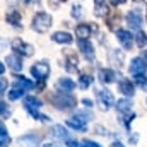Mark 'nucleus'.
Returning a JSON list of instances; mask_svg holds the SVG:
<instances>
[{
  "label": "nucleus",
  "mask_w": 147,
  "mask_h": 147,
  "mask_svg": "<svg viewBox=\"0 0 147 147\" xmlns=\"http://www.w3.org/2000/svg\"><path fill=\"white\" fill-rule=\"evenodd\" d=\"M82 103H84V106H86V108H92V106H94L91 99H82Z\"/></svg>",
  "instance_id": "f704fd0d"
},
{
  "label": "nucleus",
  "mask_w": 147,
  "mask_h": 147,
  "mask_svg": "<svg viewBox=\"0 0 147 147\" xmlns=\"http://www.w3.org/2000/svg\"><path fill=\"white\" fill-rule=\"evenodd\" d=\"M82 146L84 147H103V146H99V144H96V142H92V140H84Z\"/></svg>",
  "instance_id": "473e14b6"
},
{
  "label": "nucleus",
  "mask_w": 147,
  "mask_h": 147,
  "mask_svg": "<svg viewBox=\"0 0 147 147\" xmlns=\"http://www.w3.org/2000/svg\"><path fill=\"white\" fill-rule=\"evenodd\" d=\"M58 87L63 91V92H70L75 89V82L70 80V79H67V77H62L60 80H58Z\"/></svg>",
  "instance_id": "a211bd4d"
},
{
  "label": "nucleus",
  "mask_w": 147,
  "mask_h": 147,
  "mask_svg": "<svg viewBox=\"0 0 147 147\" xmlns=\"http://www.w3.org/2000/svg\"><path fill=\"white\" fill-rule=\"evenodd\" d=\"M116 110L120 111L121 115H125V113H130L132 110V103H130V99H118L116 101Z\"/></svg>",
  "instance_id": "6ab92c4d"
},
{
  "label": "nucleus",
  "mask_w": 147,
  "mask_h": 147,
  "mask_svg": "<svg viewBox=\"0 0 147 147\" xmlns=\"http://www.w3.org/2000/svg\"><path fill=\"white\" fill-rule=\"evenodd\" d=\"M62 2H67V0H62Z\"/></svg>",
  "instance_id": "ea45409f"
},
{
  "label": "nucleus",
  "mask_w": 147,
  "mask_h": 147,
  "mask_svg": "<svg viewBox=\"0 0 147 147\" xmlns=\"http://www.w3.org/2000/svg\"><path fill=\"white\" fill-rule=\"evenodd\" d=\"M127 24L130 26V29H140L142 26V16H140V10H130L127 14Z\"/></svg>",
  "instance_id": "6e6552de"
},
{
  "label": "nucleus",
  "mask_w": 147,
  "mask_h": 147,
  "mask_svg": "<svg viewBox=\"0 0 147 147\" xmlns=\"http://www.w3.org/2000/svg\"><path fill=\"white\" fill-rule=\"evenodd\" d=\"M5 62H7V65L10 67V70H14V72H19V70L22 69V62H21V57H17V55H9Z\"/></svg>",
  "instance_id": "4468645a"
},
{
  "label": "nucleus",
  "mask_w": 147,
  "mask_h": 147,
  "mask_svg": "<svg viewBox=\"0 0 147 147\" xmlns=\"http://www.w3.org/2000/svg\"><path fill=\"white\" fill-rule=\"evenodd\" d=\"M67 70L69 72H75L77 70V58H75V55H72V53L67 55Z\"/></svg>",
  "instance_id": "a878e982"
},
{
  "label": "nucleus",
  "mask_w": 147,
  "mask_h": 147,
  "mask_svg": "<svg viewBox=\"0 0 147 147\" xmlns=\"http://www.w3.org/2000/svg\"><path fill=\"white\" fill-rule=\"evenodd\" d=\"M94 12L99 17L108 16V3H106V0H94Z\"/></svg>",
  "instance_id": "2eb2a0df"
},
{
  "label": "nucleus",
  "mask_w": 147,
  "mask_h": 147,
  "mask_svg": "<svg viewBox=\"0 0 147 147\" xmlns=\"http://www.w3.org/2000/svg\"><path fill=\"white\" fill-rule=\"evenodd\" d=\"M24 91H26V89L14 86V89L9 91V99H10V101H16V99H19V98H22V96H24Z\"/></svg>",
  "instance_id": "393cba45"
},
{
  "label": "nucleus",
  "mask_w": 147,
  "mask_h": 147,
  "mask_svg": "<svg viewBox=\"0 0 147 147\" xmlns=\"http://www.w3.org/2000/svg\"><path fill=\"white\" fill-rule=\"evenodd\" d=\"M75 34L79 38H82V39H86V38L91 34V28H89L87 24H79V26L75 28Z\"/></svg>",
  "instance_id": "4be33fe9"
},
{
  "label": "nucleus",
  "mask_w": 147,
  "mask_h": 147,
  "mask_svg": "<svg viewBox=\"0 0 147 147\" xmlns=\"http://www.w3.org/2000/svg\"><path fill=\"white\" fill-rule=\"evenodd\" d=\"M9 142H10V137H9V134H7L5 125L2 123V125H0V146L7 147V146H9Z\"/></svg>",
  "instance_id": "b1692460"
},
{
  "label": "nucleus",
  "mask_w": 147,
  "mask_h": 147,
  "mask_svg": "<svg viewBox=\"0 0 147 147\" xmlns=\"http://www.w3.org/2000/svg\"><path fill=\"white\" fill-rule=\"evenodd\" d=\"M12 50H16V53H19V55H22V57H31L33 53H34V48L31 46V45H26L22 39H19V38H16L14 41H12Z\"/></svg>",
  "instance_id": "39448f33"
},
{
  "label": "nucleus",
  "mask_w": 147,
  "mask_h": 147,
  "mask_svg": "<svg viewBox=\"0 0 147 147\" xmlns=\"http://www.w3.org/2000/svg\"><path fill=\"white\" fill-rule=\"evenodd\" d=\"M116 38H118V41L121 43V46H123L125 50H130V48H132V45H134V36H132L128 31L118 29V31H116Z\"/></svg>",
  "instance_id": "9d476101"
},
{
  "label": "nucleus",
  "mask_w": 147,
  "mask_h": 147,
  "mask_svg": "<svg viewBox=\"0 0 147 147\" xmlns=\"http://www.w3.org/2000/svg\"><path fill=\"white\" fill-rule=\"evenodd\" d=\"M135 41H137V46H139V48H144V46L147 45V36L144 34V33H137Z\"/></svg>",
  "instance_id": "cd10ccee"
},
{
  "label": "nucleus",
  "mask_w": 147,
  "mask_h": 147,
  "mask_svg": "<svg viewBox=\"0 0 147 147\" xmlns=\"http://www.w3.org/2000/svg\"><path fill=\"white\" fill-rule=\"evenodd\" d=\"M41 142V137L34 135V134H29V135H22L17 139V144L19 147H38Z\"/></svg>",
  "instance_id": "0eeeda50"
},
{
  "label": "nucleus",
  "mask_w": 147,
  "mask_h": 147,
  "mask_svg": "<svg viewBox=\"0 0 147 147\" xmlns=\"http://www.w3.org/2000/svg\"><path fill=\"white\" fill-rule=\"evenodd\" d=\"M91 84H92V77H91V75L82 74V75H80V79H79V86H80L82 89H87Z\"/></svg>",
  "instance_id": "bb28decb"
},
{
  "label": "nucleus",
  "mask_w": 147,
  "mask_h": 147,
  "mask_svg": "<svg viewBox=\"0 0 147 147\" xmlns=\"http://www.w3.org/2000/svg\"><path fill=\"white\" fill-rule=\"evenodd\" d=\"M67 147H84V146H79L77 140H67Z\"/></svg>",
  "instance_id": "72a5a7b5"
},
{
  "label": "nucleus",
  "mask_w": 147,
  "mask_h": 147,
  "mask_svg": "<svg viewBox=\"0 0 147 147\" xmlns=\"http://www.w3.org/2000/svg\"><path fill=\"white\" fill-rule=\"evenodd\" d=\"M110 147H125V146H123V144H120V142H113Z\"/></svg>",
  "instance_id": "e433bc0d"
},
{
  "label": "nucleus",
  "mask_w": 147,
  "mask_h": 147,
  "mask_svg": "<svg viewBox=\"0 0 147 147\" xmlns=\"http://www.w3.org/2000/svg\"><path fill=\"white\" fill-rule=\"evenodd\" d=\"M43 147H58V146H53V144H48V146H43Z\"/></svg>",
  "instance_id": "4c0bfd02"
},
{
  "label": "nucleus",
  "mask_w": 147,
  "mask_h": 147,
  "mask_svg": "<svg viewBox=\"0 0 147 147\" xmlns=\"http://www.w3.org/2000/svg\"><path fill=\"white\" fill-rule=\"evenodd\" d=\"M5 21H7V22H10L12 26L19 28V26H21V14H19V12H16V10H14V12H9V14L5 16Z\"/></svg>",
  "instance_id": "412c9836"
},
{
  "label": "nucleus",
  "mask_w": 147,
  "mask_h": 147,
  "mask_svg": "<svg viewBox=\"0 0 147 147\" xmlns=\"http://www.w3.org/2000/svg\"><path fill=\"white\" fill-rule=\"evenodd\" d=\"M7 91V80H5V77H2L0 79V94H3Z\"/></svg>",
  "instance_id": "2f4dec72"
},
{
  "label": "nucleus",
  "mask_w": 147,
  "mask_h": 147,
  "mask_svg": "<svg viewBox=\"0 0 147 147\" xmlns=\"http://www.w3.org/2000/svg\"><path fill=\"white\" fill-rule=\"evenodd\" d=\"M39 106H43L41 105V101L34 98V96H28L26 99H24V108L28 110V113L33 116V118H36V120H41V121H50V116H46V115H41L39 113Z\"/></svg>",
  "instance_id": "f03ea898"
},
{
  "label": "nucleus",
  "mask_w": 147,
  "mask_h": 147,
  "mask_svg": "<svg viewBox=\"0 0 147 147\" xmlns=\"http://www.w3.org/2000/svg\"><path fill=\"white\" fill-rule=\"evenodd\" d=\"M53 139H57V140H69V132L65 130V127H62V125H55L53 128H51V134H50Z\"/></svg>",
  "instance_id": "9b49d317"
},
{
  "label": "nucleus",
  "mask_w": 147,
  "mask_h": 147,
  "mask_svg": "<svg viewBox=\"0 0 147 147\" xmlns=\"http://www.w3.org/2000/svg\"><path fill=\"white\" fill-rule=\"evenodd\" d=\"M51 26V16H48L46 12H38L33 17V29L38 33H46Z\"/></svg>",
  "instance_id": "7ed1b4c3"
},
{
  "label": "nucleus",
  "mask_w": 147,
  "mask_h": 147,
  "mask_svg": "<svg viewBox=\"0 0 147 147\" xmlns=\"http://www.w3.org/2000/svg\"><path fill=\"white\" fill-rule=\"evenodd\" d=\"M146 69H147V62H144V58L137 57L132 60L130 63V74L135 77V75H144L146 74Z\"/></svg>",
  "instance_id": "1a4fd4ad"
},
{
  "label": "nucleus",
  "mask_w": 147,
  "mask_h": 147,
  "mask_svg": "<svg viewBox=\"0 0 147 147\" xmlns=\"http://www.w3.org/2000/svg\"><path fill=\"white\" fill-rule=\"evenodd\" d=\"M99 80L105 82V84H110V82H115L116 80V74L110 70V69H103L99 70Z\"/></svg>",
  "instance_id": "dca6fc26"
},
{
  "label": "nucleus",
  "mask_w": 147,
  "mask_h": 147,
  "mask_svg": "<svg viewBox=\"0 0 147 147\" xmlns=\"http://www.w3.org/2000/svg\"><path fill=\"white\" fill-rule=\"evenodd\" d=\"M96 96H98V101H99V106L103 111H108L115 105V98L108 89H98L96 91Z\"/></svg>",
  "instance_id": "20e7f679"
},
{
  "label": "nucleus",
  "mask_w": 147,
  "mask_h": 147,
  "mask_svg": "<svg viewBox=\"0 0 147 147\" xmlns=\"http://www.w3.org/2000/svg\"><path fill=\"white\" fill-rule=\"evenodd\" d=\"M120 91L125 94V96H134V84L130 82V80H127V79H123V80H120Z\"/></svg>",
  "instance_id": "f3484780"
},
{
  "label": "nucleus",
  "mask_w": 147,
  "mask_h": 147,
  "mask_svg": "<svg viewBox=\"0 0 147 147\" xmlns=\"http://www.w3.org/2000/svg\"><path fill=\"white\" fill-rule=\"evenodd\" d=\"M79 48H80V51L84 53V57H87V58H94V48H92V45L87 41V39H79Z\"/></svg>",
  "instance_id": "f8f14e48"
},
{
  "label": "nucleus",
  "mask_w": 147,
  "mask_h": 147,
  "mask_svg": "<svg viewBox=\"0 0 147 147\" xmlns=\"http://www.w3.org/2000/svg\"><path fill=\"white\" fill-rule=\"evenodd\" d=\"M0 110H2V118H7V116H10V110L5 106V103H3V101L0 103Z\"/></svg>",
  "instance_id": "7c9ffc66"
},
{
  "label": "nucleus",
  "mask_w": 147,
  "mask_h": 147,
  "mask_svg": "<svg viewBox=\"0 0 147 147\" xmlns=\"http://www.w3.org/2000/svg\"><path fill=\"white\" fill-rule=\"evenodd\" d=\"M31 74H33V77L38 79V80H45V79L48 77V74H50V65L45 63V62L34 63V65L31 67Z\"/></svg>",
  "instance_id": "423d86ee"
},
{
  "label": "nucleus",
  "mask_w": 147,
  "mask_h": 147,
  "mask_svg": "<svg viewBox=\"0 0 147 147\" xmlns=\"http://www.w3.org/2000/svg\"><path fill=\"white\" fill-rule=\"evenodd\" d=\"M51 103H53L55 108H58V110L69 111L75 106V98H74L72 94H69V92H58V94L51 96Z\"/></svg>",
  "instance_id": "f257e3e1"
},
{
  "label": "nucleus",
  "mask_w": 147,
  "mask_h": 147,
  "mask_svg": "<svg viewBox=\"0 0 147 147\" xmlns=\"http://www.w3.org/2000/svg\"><path fill=\"white\" fill-rule=\"evenodd\" d=\"M72 16L75 19H80L82 17V10H80V5H74L72 7Z\"/></svg>",
  "instance_id": "c756f323"
},
{
  "label": "nucleus",
  "mask_w": 147,
  "mask_h": 147,
  "mask_svg": "<svg viewBox=\"0 0 147 147\" xmlns=\"http://www.w3.org/2000/svg\"><path fill=\"white\" fill-rule=\"evenodd\" d=\"M144 58H146V62H147V51H146V53H144Z\"/></svg>",
  "instance_id": "58836bf2"
},
{
  "label": "nucleus",
  "mask_w": 147,
  "mask_h": 147,
  "mask_svg": "<svg viewBox=\"0 0 147 147\" xmlns=\"http://www.w3.org/2000/svg\"><path fill=\"white\" fill-rule=\"evenodd\" d=\"M51 39L55 41V43H63V45H69V43H72V36L69 34V33H55L53 36H51Z\"/></svg>",
  "instance_id": "aec40b11"
},
{
  "label": "nucleus",
  "mask_w": 147,
  "mask_h": 147,
  "mask_svg": "<svg viewBox=\"0 0 147 147\" xmlns=\"http://www.w3.org/2000/svg\"><path fill=\"white\" fill-rule=\"evenodd\" d=\"M86 120H82L79 115H75V116H72V118H69L67 120V125L70 127V128H75V130H80V132H84L86 130Z\"/></svg>",
  "instance_id": "ddd939ff"
},
{
  "label": "nucleus",
  "mask_w": 147,
  "mask_h": 147,
  "mask_svg": "<svg viewBox=\"0 0 147 147\" xmlns=\"http://www.w3.org/2000/svg\"><path fill=\"white\" fill-rule=\"evenodd\" d=\"M135 80H137V86H139V87H142V89H146V91H147V79H146V74H144V75H135Z\"/></svg>",
  "instance_id": "c85d7f7f"
},
{
  "label": "nucleus",
  "mask_w": 147,
  "mask_h": 147,
  "mask_svg": "<svg viewBox=\"0 0 147 147\" xmlns=\"http://www.w3.org/2000/svg\"><path fill=\"white\" fill-rule=\"evenodd\" d=\"M127 0H111V3L113 5H120V3H125Z\"/></svg>",
  "instance_id": "c9c22d12"
},
{
  "label": "nucleus",
  "mask_w": 147,
  "mask_h": 147,
  "mask_svg": "<svg viewBox=\"0 0 147 147\" xmlns=\"http://www.w3.org/2000/svg\"><path fill=\"white\" fill-rule=\"evenodd\" d=\"M16 86H17V87H22V89H33V87H34V84H33L31 80L24 79L22 75H17V79H16Z\"/></svg>",
  "instance_id": "5701e85b"
}]
</instances>
